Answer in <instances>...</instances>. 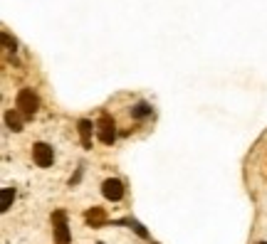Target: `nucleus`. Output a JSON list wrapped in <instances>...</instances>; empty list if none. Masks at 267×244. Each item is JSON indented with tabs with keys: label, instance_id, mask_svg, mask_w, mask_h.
Segmentation results:
<instances>
[{
	"label": "nucleus",
	"instance_id": "1",
	"mask_svg": "<svg viewBox=\"0 0 267 244\" xmlns=\"http://www.w3.org/2000/svg\"><path fill=\"white\" fill-rule=\"evenodd\" d=\"M38 106H40V101H38V96H35L33 89H20V92H18V96H15V109H18L23 116L33 119V116L38 114Z\"/></svg>",
	"mask_w": 267,
	"mask_h": 244
},
{
	"label": "nucleus",
	"instance_id": "2",
	"mask_svg": "<svg viewBox=\"0 0 267 244\" xmlns=\"http://www.w3.org/2000/svg\"><path fill=\"white\" fill-rule=\"evenodd\" d=\"M97 136H99V141L104 146H112L116 141V123H114L112 116H102L97 121Z\"/></svg>",
	"mask_w": 267,
	"mask_h": 244
},
{
	"label": "nucleus",
	"instance_id": "3",
	"mask_svg": "<svg viewBox=\"0 0 267 244\" xmlns=\"http://www.w3.org/2000/svg\"><path fill=\"white\" fill-rule=\"evenodd\" d=\"M52 222H55V242L57 244H70V227H67V214L62 210H57L52 214Z\"/></svg>",
	"mask_w": 267,
	"mask_h": 244
},
{
	"label": "nucleus",
	"instance_id": "4",
	"mask_svg": "<svg viewBox=\"0 0 267 244\" xmlns=\"http://www.w3.org/2000/svg\"><path fill=\"white\" fill-rule=\"evenodd\" d=\"M33 158H35V163H38L40 168H50L52 160H55V151H52V146H47V143H35V146H33Z\"/></svg>",
	"mask_w": 267,
	"mask_h": 244
},
{
	"label": "nucleus",
	"instance_id": "5",
	"mask_svg": "<svg viewBox=\"0 0 267 244\" xmlns=\"http://www.w3.org/2000/svg\"><path fill=\"white\" fill-rule=\"evenodd\" d=\"M102 195H104L107 200H112V202H119V200L124 197V185H121V180H116V178L104 180V183H102Z\"/></svg>",
	"mask_w": 267,
	"mask_h": 244
},
{
	"label": "nucleus",
	"instance_id": "6",
	"mask_svg": "<svg viewBox=\"0 0 267 244\" xmlns=\"http://www.w3.org/2000/svg\"><path fill=\"white\" fill-rule=\"evenodd\" d=\"M84 222L89 224V227H104V222H107V212L102 210V207H92V210H87L84 212Z\"/></svg>",
	"mask_w": 267,
	"mask_h": 244
},
{
	"label": "nucleus",
	"instance_id": "7",
	"mask_svg": "<svg viewBox=\"0 0 267 244\" xmlns=\"http://www.w3.org/2000/svg\"><path fill=\"white\" fill-rule=\"evenodd\" d=\"M77 128H79V138H82V146L89 151V148H92V131H94L97 126H92V121L82 119V121L77 123Z\"/></svg>",
	"mask_w": 267,
	"mask_h": 244
},
{
	"label": "nucleus",
	"instance_id": "8",
	"mask_svg": "<svg viewBox=\"0 0 267 244\" xmlns=\"http://www.w3.org/2000/svg\"><path fill=\"white\" fill-rule=\"evenodd\" d=\"M5 123L10 131H23V119H20V111H8L5 114Z\"/></svg>",
	"mask_w": 267,
	"mask_h": 244
},
{
	"label": "nucleus",
	"instance_id": "9",
	"mask_svg": "<svg viewBox=\"0 0 267 244\" xmlns=\"http://www.w3.org/2000/svg\"><path fill=\"white\" fill-rule=\"evenodd\" d=\"M13 200H15V190H13V187H5L3 192H0V210L8 212L10 205H13Z\"/></svg>",
	"mask_w": 267,
	"mask_h": 244
},
{
	"label": "nucleus",
	"instance_id": "10",
	"mask_svg": "<svg viewBox=\"0 0 267 244\" xmlns=\"http://www.w3.org/2000/svg\"><path fill=\"white\" fill-rule=\"evenodd\" d=\"M131 116L134 119H146V116H151V106L146 101H139L136 106H131Z\"/></svg>",
	"mask_w": 267,
	"mask_h": 244
},
{
	"label": "nucleus",
	"instance_id": "11",
	"mask_svg": "<svg viewBox=\"0 0 267 244\" xmlns=\"http://www.w3.org/2000/svg\"><path fill=\"white\" fill-rule=\"evenodd\" d=\"M119 224H129V227H131V229H134V232L141 237V239H146V237H149V232H146V229H144V227H141L136 219H131V217H129V219H119Z\"/></svg>",
	"mask_w": 267,
	"mask_h": 244
},
{
	"label": "nucleus",
	"instance_id": "12",
	"mask_svg": "<svg viewBox=\"0 0 267 244\" xmlns=\"http://www.w3.org/2000/svg\"><path fill=\"white\" fill-rule=\"evenodd\" d=\"M3 45H5V47H8L10 52H15V47H18V42H15V40H13V37H10L8 32H3Z\"/></svg>",
	"mask_w": 267,
	"mask_h": 244
},
{
	"label": "nucleus",
	"instance_id": "13",
	"mask_svg": "<svg viewBox=\"0 0 267 244\" xmlns=\"http://www.w3.org/2000/svg\"><path fill=\"white\" fill-rule=\"evenodd\" d=\"M260 244H267V242H260Z\"/></svg>",
	"mask_w": 267,
	"mask_h": 244
},
{
	"label": "nucleus",
	"instance_id": "14",
	"mask_svg": "<svg viewBox=\"0 0 267 244\" xmlns=\"http://www.w3.org/2000/svg\"><path fill=\"white\" fill-rule=\"evenodd\" d=\"M99 244H102V242H99Z\"/></svg>",
	"mask_w": 267,
	"mask_h": 244
}]
</instances>
